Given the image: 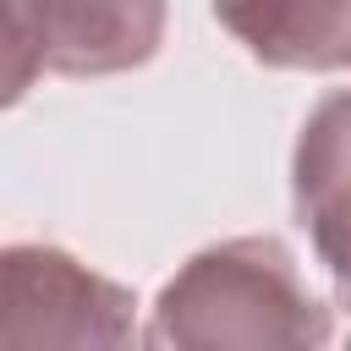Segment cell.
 <instances>
[{
    "label": "cell",
    "instance_id": "6da1fadb",
    "mask_svg": "<svg viewBox=\"0 0 351 351\" xmlns=\"http://www.w3.org/2000/svg\"><path fill=\"white\" fill-rule=\"evenodd\" d=\"M335 313L302 280L280 236H230L192 252L154 296L143 346L176 351H263V346H329Z\"/></svg>",
    "mask_w": 351,
    "mask_h": 351
},
{
    "label": "cell",
    "instance_id": "7a4b0ae2",
    "mask_svg": "<svg viewBox=\"0 0 351 351\" xmlns=\"http://www.w3.org/2000/svg\"><path fill=\"white\" fill-rule=\"evenodd\" d=\"M165 44V0H5V104L33 77L137 71Z\"/></svg>",
    "mask_w": 351,
    "mask_h": 351
},
{
    "label": "cell",
    "instance_id": "3957f363",
    "mask_svg": "<svg viewBox=\"0 0 351 351\" xmlns=\"http://www.w3.org/2000/svg\"><path fill=\"white\" fill-rule=\"evenodd\" d=\"M0 346H126L137 335V296L110 274L88 269L66 247L11 241L0 252Z\"/></svg>",
    "mask_w": 351,
    "mask_h": 351
},
{
    "label": "cell",
    "instance_id": "277c9868",
    "mask_svg": "<svg viewBox=\"0 0 351 351\" xmlns=\"http://www.w3.org/2000/svg\"><path fill=\"white\" fill-rule=\"evenodd\" d=\"M291 203L335 302L351 307V88H335L307 110L291 148Z\"/></svg>",
    "mask_w": 351,
    "mask_h": 351
},
{
    "label": "cell",
    "instance_id": "5b68a950",
    "mask_svg": "<svg viewBox=\"0 0 351 351\" xmlns=\"http://www.w3.org/2000/svg\"><path fill=\"white\" fill-rule=\"evenodd\" d=\"M214 22L274 71H351V0H208Z\"/></svg>",
    "mask_w": 351,
    "mask_h": 351
}]
</instances>
